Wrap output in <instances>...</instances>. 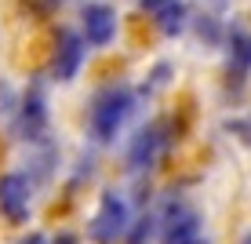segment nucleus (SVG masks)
Listing matches in <instances>:
<instances>
[{
	"mask_svg": "<svg viewBox=\"0 0 251 244\" xmlns=\"http://www.w3.org/2000/svg\"><path fill=\"white\" fill-rule=\"evenodd\" d=\"M135 106V95L124 88V84H109L95 95L91 102V132L102 138V142H113L120 124L127 120V113Z\"/></svg>",
	"mask_w": 251,
	"mask_h": 244,
	"instance_id": "1",
	"label": "nucleus"
},
{
	"mask_svg": "<svg viewBox=\"0 0 251 244\" xmlns=\"http://www.w3.org/2000/svg\"><path fill=\"white\" fill-rule=\"evenodd\" d=\"M131 226V215H127V200L117 193V190H106L99 200V212L91 219V241L95 244H117Z\"/></svg>",
	"mask_w": 251,
	"mask_h": 244,
	"instance_id": "2",
	"label": "nucleus"
},
{
	"mask_svg": "<svg viewBox=\"0 0 251 244\" xmlns=\"http://www.w3.org/2000/svg\"><path fill=\"white\" fill-rule=\"evenodd\" d=\"M33 212V186L22 171L0 175V215L7 222H25Z\"/></svg>",
	"mask_w": 251,
	"mask_h": 244,
	"instance_id": "3",
	"label": "nucleus"
},
{
	"mask_svg": "<svg viewBox=\"0 0 251 244\" xmlns=\"http://www.w3.org/2000/svg\"><path fill=\"white\" fill-rule=\"evenodd\" d=\"M168 146V128L164 124H146L142 132L135 135V142L127 146V168L131 171H150L157 164V157Z\"/></svg>",
	"mask_w": 251,
	"mask_h": 244,
	"instance_id": "4",
	"label": "nucleus"
},
{
	"mask_svg": "<svg viewBox=\"0 0 251 244\" xmlns=\"http://www.w3.org/2000/svg\"><path fill=\"white\" fill-rule=\"evenodd\" d=\"M164 244H207L193 208H186V204L168 208V215H164Z\"/></svg>",
	"mask_w": 251,
	"mask_h": 244,
	"instance_id": "5",
	"label": "nucleus"
},
{
	"mask_svg": "<svg viewBox=\"0 0 251 244\" xmlns=\"http://www.w3.org/2000/svg\"><path fill=\"white\" fill-rule=\"evenodd\" d=\"M19 113V132L29 138V142H44V132H48V99L40 88H29L25 99L15 106Z\"/></svg>",
	"mask_w": 251,
	"mask_h": 244,
	"instance_id": "6",
	"label": "nucleus"
},
{
	"mask_svg": "<svg viewBox=\"0 0 251 244\" xmlns=\"http://www.w3.org/2000/svg\"><path fill=\"white\" fill-rule=\"evenodd\" d=\"M80 62H84V37L73 29H62L58 33V44H55V58H51V73L58 81H73Z\"/></svg>",
	"mask_w": 251,
	"mask_h": 244,
	"instance_id": "7",
	"label": "nucleus"
},
{
	"mask_svg": "<svg viewBox=\"0 0 251 244\" xmlns=\"http://www.w3.org/2000/svg\"><path fill=\"white\" fill-rule=\"evenodd\" d=\"M80 22H84V40L88 44H109V40L117 37V15L113 7L106 4H84L80 11Z\"/></svg>",
	"mask_w": 251,
	"mask_h": 244,
	"instance_id": "8",
	"label": "nucleus"
},
{
	"mask_svg": "<svg viewBox=\"0 0 251 244\" xmlns=\"http://www.w3.org/2000/svg\"><path fill=\"white\" fill-rule=\"evenodd\" d=\"M138 7L160 26L164 37L182 33V26H186V4L182 0H138Z\"/></svg>",
	"mask_w": 251,
	"mask_h": 244,
	"instance_id": "9",
	"label": "nucleus"
},
{
	"mask_svg": "<svg viewBox=\"0 0 251 244\" xmlns=\"http://www.w3.org/2000/svg\"><path fill=\"white\" fill-rule=\"evenodd\" d=\"M248 69H251V37L244 29H233V37H229V77L233 81H244Z\"/></svg>",
	"mask_w": 251,
	"mask_h": 244,
	"instance_id": "10",
	"label": "nucleus"
},
{
	"mask_svg": "<svg viewBox=\"0 0 251 244\" xmlns=\"http://www.w3.org/2000/svg\"><path fill=\"white\" fill-rule=\"evenodd\" d=\"M131 233H124L127 237V244H146L150 241V233H153V219H138L135 226H127Z\"/></svg>",
	"mask_w": 251,
	"mask_h": 244,
	"instance_id": "11",
	"label": "nucleus"
},
{
	"mask_svg": "<svg viewBox=\"0 0 251 244\" xmlns=\"http://www.w3.org/2000/svg\"><path fill=\"white\" fill-rule=\"evenodd\" d=\"M197 33H201V40L215 44V40H219V22H215V19H201V22H197Z\"/></svg>",
	"mask_w": 251,
	"mask_h": 244,
	"instance_id": "12",
	"label": "nucleus"
},
{
	"mask_svg": "<svg viewBox=\"0 0 251 244\" xmlns=\"http://www.w3.org/2000/svg\"><path fill=\"white\" fill-rule=\"evenodd\" d=\"M25 7H29V11H37V15H51V11H58V7H62V0H25Z\"/></svg>",
	"mask_w": 251,
	"mask_h": 244,
	"instance_id": "13",
	"label": "nucleus"
},
{
	"mask_svg": "<svg viewBox=\"0 0 251 244\" xmlns=\"http://www.w3.org/2000/svg\"><path fill=\"white\" fill-rule=\"evenodd\" d=\"M15 244H48V241H44V233H25V237H19Z\"/></svg>",
	"mask_w": 251,
	"mask_h": 244,
	"instance_id": "14",
	"label": "nucleus"
},
{
	"mask_svg": "<svg viewBox=\"0 0 251 244\" xmlns=\"http://www.w3.org/2000/svg\"><path fill=\"white\" fill-rule=\"evenodd\" d=\"M51 244H80V241H76V233H69V230H62V233H58V237L51 241Z\"/></svg>",
	"mask_w": 251,
	"mask_h": 244,
	"instance_id": "15",
	"label": "nucleus"
},
{
	"mask_svg": "<svg viewBox=\"0 0 251 244\" xmlns=\"http://www.w3.org/2000/svg\"><path fill=\"white\" fill-rule=\"evenodd\" d=\"M233 128H237V132H240V135H244L248 142H251V120H240V124H233Z\"/></svg>",
	"mask_w": 251,
	"mask_h": 244,
	"instance_id": "16",
	"label": "nucleus"
},
{
	"mask_svg": "<svg viewBox=\"0 0 251 244\" xmlns=\"http://www.w3.org/2000/svg\"><path fill=\"white\" fill-rule=\"evenodd\" d=\"M240 244H251V233H244V241H240Z\"/></svg>",
	"mask_w": 251,
	"mask_h": 244,
	"instance_id": "17",
	"label": "nucleus"
}]
</instances>
